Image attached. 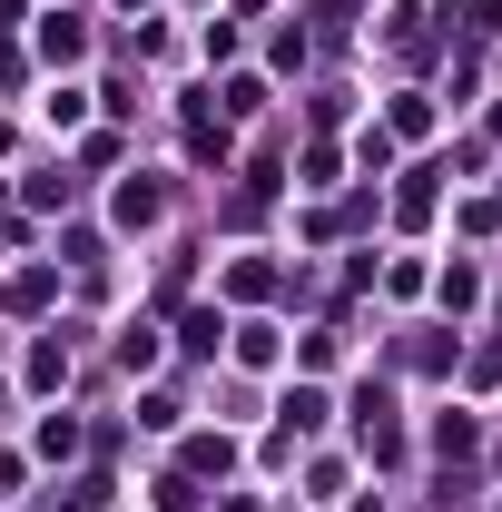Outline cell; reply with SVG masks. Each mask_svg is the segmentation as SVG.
<instances>
[{"label":"cell","instance_id":"cell-1","mask_svg":"<svg viewBox=\"0 0 502 512\" xmlns=\"http://www.w3.org/2000/svg\"><path fill=\"white\" fill-rule=\"evenodd\" d=\"M158 207H168V197L148 188V178H128V188H119V227H148V217H158Z\"/></svg>","mask_w":502,"mask_h":512}]
</instances>
